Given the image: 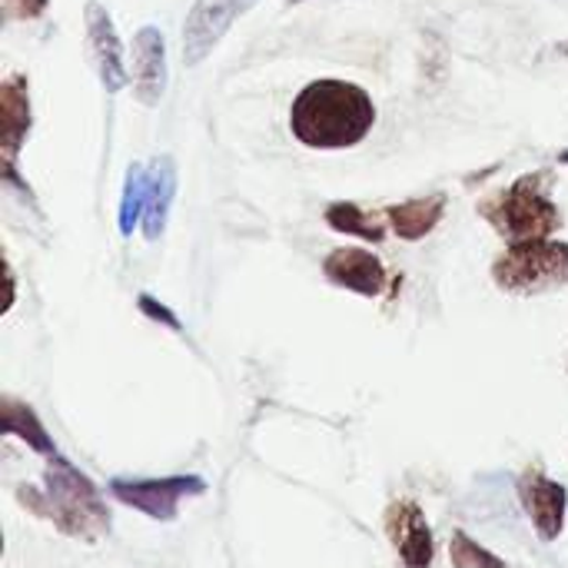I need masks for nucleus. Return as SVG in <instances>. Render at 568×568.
Listing matches in <instances>:
<instances>
[{
  "mask_svg": "<svg viewBox=\"0 0 568 568\" xmlns=\"http://www.w3.org/2000/svg\"><path fill=\"white\" fill-rule=\"evenodd\" d=\"M376 126L373 97L349 80L306 83L290 110L293 136L310 150H346L369 136Z\"/></svg>",
  "mask_w": 568,
  "mask_h": 568,
  "instance_id": "nucleus-1",
  "label": "nucleus"
},
{
  "mask_svg": "<svg viewBox=\"0 0 568 568\" xmlns=\"http://www.w3.org/2000/svg\"><path fill=\"white\" fill-rule=\"evenodd\" d=\"M47 463L50 466L43 473V486H20L17 503L30 509L37 519L53 523V529L67 539H80L87 546L100 542L110 532V509L103 506L90 476H83L63 456Z\"/></svg>",
  "mask_w": 568,
  "mask_h": 568,
  "instance_id": "nucleus-2",
  "label": "nucleus"
},
{
  "mask_svg": "<svg viewBox=\"0 0 568 568\" xmlns=\"http://www.w3.org/2000/svg\"><path fill=\"white\" fill-rule=\"evenodd\" d=\"M552 176L549 173H526L499 196L486 200L479 213L489 220V226L513 246V243H532L549 240L562 226V213L549 196Z\"/></svg>",
  "mask_w": 568,
  "mask_h": 568,
  "instance_id": "nucleus-3",
  "label": "nucleus"
},
{
  "mask_svg": "<svg viewBox=\"0 0 568 568\" xmlns=\"http://www.w3.org/2000/svg\"><path fill=\"white\" fill-rule=\"evenodd\" d=\"M493 283L509 296H539L568 286V243L532 240L513 243L493 263Z\"/></svg>",
  "mask_w": 568,
  "mask_h": 568,
  "instance_id": "nucleus-4",
  "label": "nucleus"
},
{
  "mask_svg": "<svg viewBox=\"0 0 568 568\" xmlns=\"http://www.w3.org/2000/svg\"><path fill=\"white\" fill-rule=\"evenodd\" d=\"M206 493L203 476H163V479H110V496L153 523H173L183 499Z\"/></svg>",
  "mask_w": 568,
  "mask_h": 568,
  "instance_id": "nucleus-5",
  "label": "nucleus"
},
{
  "mask_svg": "<svg viewBox=\"0 0 568 568\" xmlns=\"http://www.w3.org/2000/svg\"><path fill=\"white\" fill-rule=\"evenodd\" d=\"M519 503L536 529V536L542 542H556L566 532L568 516V489L562 483L549 479V473L542 466H529L523 469L519 483H516Z\"/></svg>",
  "mask_w": 568,
  "mask_h": 568,
  "instance_id": "nucleus-6",
  "label": "nucleus"
},
{
  "mask_svg": "<svg viewBox=\"0 0 568 568\" xmlns=\"http://www.w3.org/2000/svg\"><path fill=\"white\" fill-rule=\"evenodd\" d=\"M386 536L396 549L399 568H433L436 542L426 513L416 499H396L386 509Z\"/></svg>",
  "mask_w": 568,
  "mask_h": 568,
  "instance_id": "nucleus-7",
  "label": "nucleus"
},
{
  "mask_svg": "<svg viewBox=\"0 0 568 568\" xmlns=\"http://www.w3.org/2000/svg\"><path fill=\"white\" fill-rule=\"evenodd\" d=\"M240 13L243 0H196L183 23V63H203Z\"/></svg>",
  "mask_w": 568,
  "mask_h": 568,
  "instance_id": "nucleus-8",
  "label": "nucleus"
},
{
  "mask_svg": "<svg viewBox=\"0 0 568 568\" xmlns=\"http://www.w3.org/2000/svg\"><path fill=\"white\" fill-rule=\"evenodd\" d=\"M323 276L339 286V290H349L356 296H366V300H376L386 293V283H389V273L383 266V260L369 250H359V246H339L333 250L326 260H323Z\"/></svg>",
  "mask_w": 568,
  "mask_h": 568,
  "instance_id": "nucleus-9",
  "label": "nucleus"
},
{
  "mask_svg": "<svg viewBox=\"0 0 568 568\" xmlns=\"http://www.w3.org/2000/svg\"><path fill=\"white\" fill-rule=\"evenodd\" d=\"M83 20H87V43L100 73V83L106 93H116L126 87V67H123V43L116 37V27L106 13V7L100 0H90L83 7Z\"/></svg>",
  "mask_w": 568,
  "mask_h": 568,
  "instance_id": "nucleus-10",
  "label": "nucleus"
},
{
  "mask_svg": "<svg viewBox=\"0 0 568 568\" xmlns=\"http://www.w3.org/2000/svg\"><path fill=\"white\" fill-rule=\"evenodd\" d=\"M166 90V40L160 27H140L133 33V93L140 103L156 106Z\"/></svg>",
  "mask_w": 568,
  "mask_h": 568,
  "instance_id": "nucleus-11",
  "label": "nucleus"
},
{
  "mask_svg": "<svg viewBox=\"0 0 568 568\" xmlns=\"http://www.w3.org/2000/svg\"><path fill=\"white\" fill-rule=\"evenodd\" d=\"M30 83L27 77L13 73L0 83V153L3 166H17V153L30 133Z\"/></svg>",
  "mask_w": 568,
  "mask_h": 568,
  "instance_id": "nucleus-12",
  "label": "nucleus"
},
{
  "mask_svg": "<svg viewBox=\"0 0 568 568\" xmlns=\"http://www.w3.org/2000/svg\"><path fill=\"white\" fill-rule=\"evenodd\" d=\"M443 213H446V196L433 193V196H416V200L389 206L386 220H389V226H393V233L399 240L416 243V240H426L439 226Z\"/></svg>",
  "mask_w": 568,
  "mask_h": 568,
  "instance_id": "nucleus-13",
  "label": "nucleus"
},
{
  "mask_svg": "<svg viewBox=\"0 0 568 568\" xmlns=\"http://www.w3.org/2000/svg\"><path fill=\"white\" fill-rule=\"evenodd\" d=\"M0 429H3V436L20 439L37 456H47V459H57L60 456L57 446H53V436H47V429L37 419V413L27 403L13 399V396H3L0 399Z\"/></svg>",
  "mask_w": 568,
  "mask_h": 568,
  "instance_id": "nucleus-14",
  "label": "nucleus"
},
{
  "mask_svg": "<svg viewBox=\"0 0 568 568\" xmlns=\"http://www.w3.org/2000/svg\"><path fill=\"white\" fill-rule=\"evenodd\" d=\"M173 196H176V163L173 156H160L150 166V196H146V213H143V236L150 243L163 236Z\"/></svg>",
  "mask_w": 568,
  "mask_h": 568,
  "instance_id": "nucleus-15",
  "label": "nucleus"
},
{
  "mask_svg": "<svg viewBox=\"0 0 568 568\" xmlns=\"http://www.w3.org/2000/svg\"><path fill=\"white\" fill-rule=\"evenodd\" d=\"M326 223L336 233L359 236L366 243H383L386 240V223L379 216H373L369 210H363L356 203H346V200H336V203L326 206Z\"/></svg>",
  "mask_w": 568,
  "mask_h": 568,
  "instance_id": "nucleus-16",
  "label": "nucleus"
},
{
  "mask_svg": "<svg viewBox=\"0 0 568 568\" xmlns=\"http://www.w3.org/2000/svg\"><path fill=\"white\" fill-rule=\"evenodd\" d=\"M146 196H150V170L143 163H130L123 196H120V233L123 236H133V230L143 223Z\"/></svg>",
  "mask_w": 568,
  "mask_h": 568,
  "instance_id": "nucleus-17",
  "label": "nucleus"
},
{
  "mask_svg": "<svg viewBox=\"0 0 568 568\" xmlns=\"http://www.w3.org/2000/svg\"><path fill=\"white\" fill-rule=\"evenodd\" d=\"M449 562L453 568H509L506 559H499L496 552H489L486 546L469 539L463 529H456L449 539Z\"/></svg>",
  "mask_w": 568,
  "mask_h": 568,
  "instance_id": "nucleus-18",
  "label": "nucleus"
},
{
  "mask_svg": "<svg viewBox=\"0 0 568 568\" xmlns=\"http://www.w3.org/2000/svg\"><path fill=\"white\" fill-rule=\"evenodd\" d=\"M136 306H140V313H143V316H150L153 323H163L166 329H173V333H183V323L173 316V310H166L163 303H156L150 293H140V296H136Z\"/></svg>",
  "mask_w": 568,
  "mask_h": 568,
  "instance_id": "nucleus-19",
  "label": "nucleus"
},
{
  "mask_svg": "<svg viewBox=\"0 0 568 568\" xmlns=\"http://www.w3.org/2000/svg\"><path fill=\"white\" fill-rule=\"evenodd\" d=\"M47 10V0H3V13L17 20H37Z\"/></svg>",
  "mask_w": 568,
  "mask_h": 568,
  "instance_id": "nucleus-20",
  "label": "nucleus"
},
{
  "mask_svg": "<svg viewBox=\"0 0 568 568\" xmlns=\"http://www.w3.org/2000/svg\"><path fill=\"white\" fill-rule=\"evenodd\" d=\"M559 163H568V150H562V153H559Z\"/></svg>",
  "mask_w": 568,
  "mask_h": 568,
  "instance_id": "nucleus-21",
  "label": "nucleus"
}]
</instances>
